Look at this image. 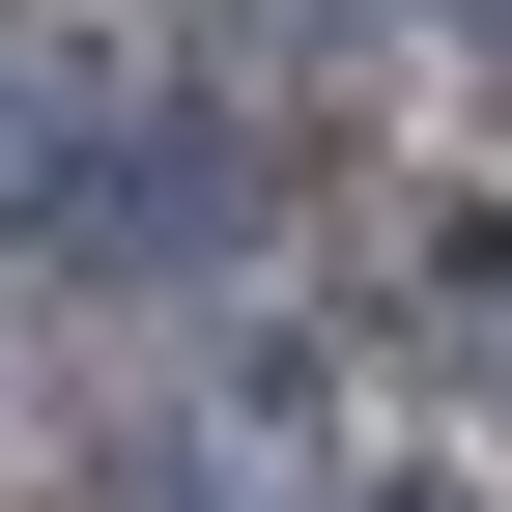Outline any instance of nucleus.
I'll list each match as a JSON object with an SVG mask.
<instances>
[{
    "mask_svg": "<svg viewBox=\"0 0 512 512\" xmlns=\"http://www.w3.org/2000/svg\"><path fill=\"white\" fill-rule=\"evenodd\" d=\"M0 228L29 256H200V228H256V143L114 86L86 29H0Z\"/></svg>",
    "mask_w": 512,
    "mask_h": 512,
    "instance_id": "nucleus-1",
    "label": "nucleus"
},
{
    "mask_svg": "<svg viewBox=\"0 0 512 512\" xmlns=\"http://www.w3.org/2000/svg\"><path fill=\"white\" fill-rule=\"evenodd\" d=\"M114 512H285V427L200 399V427H114Z\"/></svg>",
    "mask_w": 512,
    "mask_h": 512,
    "instance_id": "nucleus-2",
    "label": "nucleus"
},
{
    "mask_svg": "<svg viewBox=\"0 0 512 512\" xmlns=\"http://www.w3.org/2000/svg\"><path fill=\"white\" fill-rule=\"evenodd\" d=\"M456 313H484V370H512V256H456Z\"/></svg>",
    "mask_w": 512,
    "mask_h": 512,
    "instance_id": "nucleus-3",
    "label": "nucleus"
}]
</instances>
